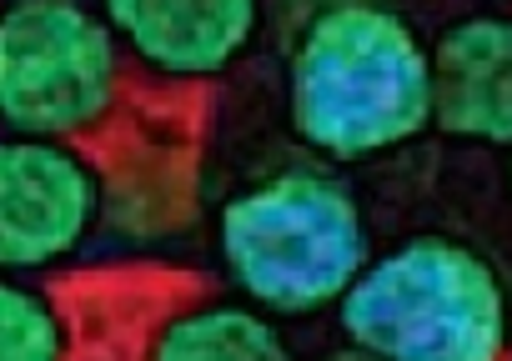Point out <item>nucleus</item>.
I'll list each match as a JSON object with an SVG mask.
<instances>
[{"label":"nucleus","mask_w":512,"mask_h":361,"mask_svg":"<svg viewBox=\"0 0 512 361\" xmlns=\"http://www.w3.org/2000/svg\"><path fill=\"white\" fill-rule=\"evenodd\" d=\"M287 116L322 161L402 151L432 131V46L387 0H327L297 31Z\"/></svg>","instance_id":"1"},{"label":"nucleus","mask_w":512,"mask_h":361,"mask_svg":"<svg viewBox=\"0 0 512 361\" xmlns=\"http://www.w3.org/2000/svg\"><path fill=\"white\" fill-rule=\"evenodd\" d=\"M216 256L236 296L277 321H307L332 311L372 261V231L342 176L322 166H287L221 206Z\"/></svg>","instance_id":"2"},{"label":"nucleus","mask_w":512,"mask_h":361,"mask_svg":"<svg viewBox=\"0 0 512 361\" xmlns=\"http://www.w3.org/2000/svg\"><path fill=\"white\" fill-rule=\"evenodd\" d=\"M332 311L352 351L377 361H497L512 341L497 266L437 231L372 251Z\"/></svg>","instance_id":"3"},{"label":"nucleus","mask_w":512,"mask_h":361,"mask_svg":"<svg viewBox=\"0 0 512 361\" xmlns=\"http://www.w3.org/2000/svg\"><path fill=\"white\" fill-rule=\"evenodd\" d=\"M121 41L86 0L0 6V126L76 141L121 101Z\"/></svg>","instance_id":"4"},{"label":"nucleus","mask_w":512,"mask_h":361,"mask_svg":"<svg viewBox=\"0 0 512 361\" xmlns=\"http://www.w3.org/2000/svg\"><path fill=\"white\" fill-rule=\"evenodd\" d=\"M96 161L56 136H0V271L36 276L71 261L101 221Z\"/></svg>","instance_id":"5"},{"label":"nucleus","mask_w":512,"mask_h":361,"mask_svg":"<svg viewBox=\"0 0 512 361\" xmlns=\"http://www.w3.org/2000/svg\"><path fill=\"white\" fill-rule=\"evenodd\" d=\"M121 51L166 81L226 76L262 31V0H101Z\"/></svg>","instance_id":"6"},{"label":"nucleus","mask_w":512,"mask_h":361,"mask_svg":"<svg viewBox=\"0 0 512 361\" xmlns=\"http://www.w3.org/2000/svg\"><path fill=\"white\" fill-rule=\"evenodd\" d=\"M432 131L512 151V11H467L432 41Z\"/></svg>","instance_id":"7"},{"label":"nucleus","mask_w":512,"mask_h":361,"mask_svg":"<svg viewBox=\"0 0 512 361\" xmlns=\"http://www.w3.org/2000/svg\"><path fill=\"white\" fill-rule=\"evenodd\" d=\"M146 356L156 361H282L292 356L282 326L256 301H186L156 321Z\"/></svg>","instance_id":"8"},{"label":"nucleus","mask_w":512,"mask_h":361,"mask_svg":"<svg viewBox=\"0 0 512 361\" xmlns=\"http://www.w3.org/2000/svg\"><path fill=\"white\" fill-rule=\"evenodd\" d=\"M66 351L71 326L61 306L41 286L0 271V361H61Z\"/></svg>","instance_id":"9"},{"label":"nucleus","mask_w":512,"mask_h":361,"mask_svg":"<svg viewBox=\"0 0 512 361\" xmlns=\"http://www.w3.org/2000/svg\"><path fill=\"white\" fill-rule=\"evenodd\" d=\"M507 191H512V151H507Z\"/></svg>","instance_id":"10"}]
</instances>
